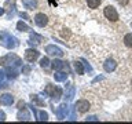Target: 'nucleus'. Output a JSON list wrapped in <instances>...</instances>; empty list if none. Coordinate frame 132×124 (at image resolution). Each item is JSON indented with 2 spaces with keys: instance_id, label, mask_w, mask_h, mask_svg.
I'll use <instances>...</instances> for the list:
<instances>
[{
  "instance_id": "obj_31",
  "label": "nucleus",
  "mask_w": 132,
  "mask_h": 124,
  "mask_svg": "<svg viewBox=\"0 0 132 124\" xmlns=\"http://www.w3.org/2000/svg\"><path fill=\"white\" fill-rule=\"evenodd\" d=\"M6 120V114H4V112L0 110V121H4Z\"/></svg>"
},
{
  "instance_id": "obj_1",
  "label": "nucleus",
  "mask_w": 132,
  "mask_h": 124,
  "mask_svg": "<svg viewBox=\"0 0 132 124\" xmlns=\"http://www.w3.org/2000/svg\"><path fill=\"white\" fill-rule=\"evenodd\" d=\"M0 44H2L3 47L11 50V48H15L19 43H18V40H16L14 36L10 35V33H7V32H0Z\"/></svg>"
},
{
  "instance_id": "obj_17",
  "label": "nucleus",
  "mask_w": 132,
  "mask_h": 124,
  "mask_svg": "<svg viewBox=\"0 0 132 124\" xmlns=\"http://www.w3.org/2000/svg\"><path fill=\"white\" fill-rule=\"evenodd\" d=\"M7 84H8V81H7L6 73H4V70H0V90L7 87Z\"/></svg>"
},
{
  "instance_id": "obj_7",
  "label": "nucleus",
  "mask_w": 132,
  "mask_h": 124,
  "mask_svg": "<svg viewBox=\"0 0 132 124\" xmlns=\"http://www.w3.org/2000/svg\"><path fill=\"white\" fill-rule=\"evenodd\" d=\"M45 52H47L48 55H52V57H62V55H63V51H62L59 47L52 45V44L45 47Z\"/></svg>"
},
{
  "instance_id": "obj_13",
  "label": "nucleus",
  "mask_w": 132,
  "mask_h": 124,
  "mask_svg": "<svg viewBox=\"0 0 132 124\" xmlns=\"http://www.w3.org/2000/svg\"><path fill=\"white\" fill-rule=\"evenodd\" d=\"M40 41H43V37L35 32H30V39H29L28 43L30 45H37V44H40Z\"/></svg>"
},
{
  "instance_id": "obj_10",
  "label": "nucleus",
  "mask_w": 132,
  "mask_h": 124,
  "mask_svg": "<svg viewBox=\"0 0 132 124\" xmlns=\"http://www.w3.org/2000/svg\"><path fill=\"white\" fill-rule=\"evenodd\" d=\"M0 103H3V105H6V106H11L12 103H14V97H12L11 94H3L2 97H0Z\"/></svg>"
},
{
  "instance_id": "obj_37",
  "label": "nucleus",
  "mask_w": 132,
  "mask_h": 124,
  "mask_svg": "<svg viewBox=\"0 0 132 124\" xmlns=\"http://www.w3.org/2000/svg\"><path fill=\"white\" fill-rule=\"evenodd\" d=\"M4 12H6V10H4V8H2V7H0V15H3Z\"/></svg>"
},
{
  "instance_id": "obj_23",
  "label": "nucleus",
  "mask_w": 132,
  "mask_h": 124,
  "mask_svg": "<svg viewBox=\"0 0 132 124\" xmlns=\"http://www.w3.org/2000/svg\"><path fill=\"white\" fill-rule=\"evenodd\" d=\"M37 120H40V121H47L48 120V114L45 113L44 110H41V112H37Z\"/></svg>"
},
{
  "instance_id": "obj_29",
  "label": "nucleus",
  "mask_w": 132,
  "mask_h": 124,
  "mask_svg": "<svg viewBox=\"0 0 132 124\" xmlns=\"http://www.w3.org/2000/svg\"><path fill=\"white\" fill-rule=\"evenodd\" d=\"M29 72H30V68H29L28 65H25L23 68H22V73H23V74H28Z\"/></svg>"
},
{
  "instance_id": "obj_3",
  "label": "nucleus",
  "mask_w": 132,
  "mask_h": 124,
  "mask_svg": "<svg viewBox=\"0 0 132 124\" xmlns=\"http://www.w3.org/2000/svg\"><path fill=\"white\" fill-rule=\"evenodd\" d=\"M45 94H48L54 101H59V98L62 97V90L56 86H51L48 84L47 88H45Z\"/></svg>"
},
{
  "instance_id": "obj_2",
  "label": "nucleus",
  "mask_w": 132,
  "mask_h": 124,
  "mask_svg": "<svg viewBox=\"0 0 132 124\" xmlns=\"http://www.w3.org/2000/svg\"><path fill=\"white\" fill-rule=\"evenodd\" d=\"M0 65L2 66H19V65H22V61L15 54H7L3 58H0Z\"/></svg>"
},
{
  "instance_id": "obj_12",
  "label": "nucleus",
  "mask_w": 132,
  "mask_h": 124,
  "mask_svg": "<svg viewBox=\"0 0 132 124\" xmlns=\"http://www.w3.org/2000/svg\"><path fill=\"white\" fill-rule=\"evenodd\" d=\"M103 68H105V70L107 73H110L117 68V62L114 59H107V61H105V64H103Z\"/></svg>"
},
{
  "instance_id": "obj_24",
  "label": "nucleus",
  "mask_w": 132,
  "mask_h": 124,
  "mask_svg": "<svg viewBox=\"0 0 132 124\" xmlns=\"http://www.w3.org/2000/svg\"><path fill=\"white\" fill-rule=\"evenodd\" d=\"M87 4L89 8H98L101 4V0H87Z\"/></svg>"
},
{
  "instance_id": "obj_38",
  "label": "nucleus",
  "mask_w": 132,
  "mask_h": 124,
  "mask_svg": "<svg viewBox=\"0 0 132 124\" xmlns=\"http://www.w3.org/2000/svg\"><path fill=\"white\" fill-rule=\"evenodd\" d=\"M131 26H132V24H131Z\"/></svg>"
},
{
  "instance_id": "obj_9",
  "label": "nucleus",
  "mask_w": 132,
  "mask_h": 124,
  "mask_svg": "<svg viewBox=\"0 0 132 124\" xmlns=\"http://www.w3.org/2000/svg\"><path fill=\"white\" fill-rule=\"evenodd\" d=\"M74 106H76V109L80 112V113H85V112H88V109H89V102L85 101V99H80V101L76 102Z\"/></svg>"
},
{
  "instance_id": "obj_21",
  "label": "nucleus",
  "mask_w": 132,
  "mask_h": 124,
  "mask_svg": "<svg viewBox=\"0 0 132 124\" xmlns=\"http://www.w3.org/2000/svg\"><path fill=\"white\" fill-rule=\"evenodd\" d=\"M124 44L128 48H132V33H128V35L124 36Z\"/></svg>"
},
{
  "instance_id": "obj_18",
  "label": "nucleus",
  "mask_w": 132,
  "mask_h": 124,
  "mask_svg": "<svg viewBox=\"0 0 132 124\" xmlns=\"http://www.w3.org/2000/svg\"><path fill=\"white\" fill-rule=\"evenodd\" d=\"M54 79H55V81H66V79H68V73L56 72L55 74H54Z\"/></svg>"
},
{
  "instance_id": "obj_32",
  "label": "nucleus",
  "mask_w": 132,
  "mask_h": 124,
  "mask_svg": "<svg viewBox=\"0 0 132 124\" xmlns=\"http://www.w3.org/2000/svg\"><path fill=\"white\" fill-rule=\"evenodd\" d=\"M117 2L121 4V6H127L128 4V2H129V0H117Z\"/></svg>"
},
{
  "instance_id": "obj_25",
  "label": "nucleus",
  "mask_w": 132,
  "mask_h": 124,
  "mask_svg": "<svg viewBox=\"0 0 132 124\" xmlns=\"http://www.w3.org/2000/svg\"><path fill=\"white\" fill-rule=\"evenodd\" d=\"M40 66L43 69H47L48 66H50V59H48L47 57H44V58H41V59H40Z\"/></svg>"
},
{
  "instance_id": "obj_20",
  "label": "nucleus",
  "mask_w": 132,
  "mask_h": 124,
  "mask_svg": "<svg viewBox=\"0 0 132 124\" xmlns=\"http://www.w3.org/2000/svg\"><path fill=\"white\" fill-rule=\"evenodd\" d=\"M16 29L18 30H21V32H30L32 29H30V26H28L25 22H22V21H19L18 24H16Z\"/></svg>"
},
{
  "instance_id": "obj_5",
  "label": "nucleus",
  "mask_w": 132,
  "mask_h": 124,
  "mask_svg": "<svg viewBox=\"0 0 132 124\" xmlns=\"http://www.w3.org/2000/svg\"><path fill=\"white\" fill-rule=\"evenodd\" d=\"M40 52L37 51L36 48H28L26 51H25V59L28 62H35L37 58H39Z\"/></svg>"
},
{
  "instance_id": "obj_4",
  "label": "nucleus",
  "mask_w": 132,
  "mask_h": 124,
  "mask_svg": "<svg viewBox=\"0 0 132 124\" xmlns=\"http://www.w3.org/2000/svg\"><path fill=\"white\" fill-rule=\"evenodd\" d=\"M103 14H105V17L109 21H111V22L118 21V12H117V10H116L113 6H107L105 8V11H103Z\"/></svg>"
},
{
  "instance_id": "obj_19",
  "label": "nucleus",
  "mask_w": 132,
  "mask_h": 124,
  "mask_svg": "<svg viewBox=\"0 0 132 124\" xmlns=\"http://www.w3.org/2000/svg\"><path fill=\"white\" fill-rule=\"evenodd\" d=\"M63 65H65V62H62L61 59H54V61L51 62L52 69H55V70H61V69H63Z\"/></svg>"
},
{
  "instance_id": "obj_22",
  "label": "nucleus",
  "mask_w": 132,
  "mask_h": 124,
  "mask_svg": "<svg viewBox=\"0 0 132 124\" xmlns=\"http://www.w3.org/2000/svg\"><path fill=\"white\" fill-rule=\"evenodd\" d=\"M74 69H76V72H77L78 74H82V73H84V68H82L81 61H76V62H74Z\"/></svg>"
},
{
  "instance_id": "obj_30",
  "label": "nucleus",
  "mask_w": 132,
  "mask_h": 124,
  "mask_svg": "<svg viewBox=\"0 0 132 124\" xmlns=\"http://www.w3.org/2000/svg\"><path fill=\"white\" fill-rule=\"evenodd\" d=\"M96 120H98L96 116H88L87 117V121H96Z\"/></svg>"
},
{
  "instance_id": "obj_27",
  "label": "nucleus",
  "mask_w": 132,
  "mask_h": 124,
  "mask_svg": "<svg viewBox=\"0 0 132 124\" xmlns=\"http://www.w3.org/2000/svg\"><path fill=\"white\" fill-rule=\"evenodd\" d=\"M61 36L63 37V39H69V37H70V32L66 30V29H63V30L61 32Z\"/></svg>"
},
{
  "instance_id": "obj_36",
  "label": "nucleus",
  "mask_w": 132,
  "mask_h": 124,
  "mask_svg": "<svg viewBox=\"0 0 132 124\" xmlns=\"http://www.w3.org/2000/svg\"><path fill=\"white\" fill-rule=\"evenodd\" d=\"M50 3H51L52 6H56V0H50Z\"/></svg>"
},
{
  "instance_id": "obj_16",
  "label": "nucleus",
  "mask_w": 132,
  "mask_h": 124,
  "mask_svg": "<svg viewBox=\"0 0 132 124\" xmlns=\"http://www.w3.org/2000/svg\"><path fill=\"white\" fill-rule=\"evenodd\" d=\"M22 4L25 6V8H28V10H35V8H37L36 0H22Z\"/></svg>"
},
{
  "instance_id": "obj_33",
  "label": "nucleus",
  "mask_w": 132,
  "mask_h": 124,
  "mask_svg": "<svg viewBox=\"0 0 132 124\" xmlns=\"http://www.w3.org/2000/svg\"><path fill=\"white\" fill-rule=\"evenodd\" d=\"M18 109H25V102H23V101H21V102L18 103Z\"/></svg>"
},
{
  "instance_id": "obj_11",
  "label": "nucleus",
  "mask_w": 132,
  "mask_h": 124,
  "mask_svg": "<svg viewBox=\"0 0 132 124\" xmlns=\"http://www.w3.org/2000/svg\"><path fill=\"white\" fill-rule=\"evenodd\" d=\"M4 73H6L7 79H16L18 77V70L15 69V66H8V68L4 69Z\"/></svg>"
},
{
  "instance_id": "obj_8",
  "label": "nucleus",
  "mask_w": 132,
  "mask_h": 124,
  "mask_svg": "<svg viewBox=\"0 0 132 124\" xmlns=\"http://www.w3.org/2000/svg\"><path fill=\"white\" fill-rule=\"evenodd\" d=\"M35 24L37 25V26H40V28H44L45 25L48 24L47 15H44L43 12H39V14H36V17H35Z\"/></svg>"
},
{
  "instance_id": "obj_34",
  "label": "nucleus",
  "mask_w": 132,
  "mask_h": 124,
  "mask_svg": "<svg viewBox=\"0 0 132 124\" xmlns=\"http://www.w3.org/2000/svg\"><path fill=\"white\" fill-rule=\"evenodd\" d=\"M19 15L22 17V18H25V19H29V15H28V14H25V12H21Z\"/></svg>"
},
{
  "instance_id": "obj_15",
  "label": "nucleus",
  "mask_w": 132,
  "mask_h": 124,
  "mask_svg": "<svg viewBox=\"0 0 132 124\" xmlns=\"http://www.w3.org/2000/svg\"><path fill=\"white\" fill-rule=\"evenodd\" d=\"M16 119H18V120H23V121H28V120H30V114H29L25 109H19L18 114H16Z\"/></svg>"
},
{
  "instance_id": "obj_28",
  "label": "nucleus",
  "mask_w": 132,
  "mask_h": 124,
  "mask_svg": "<svg viewBox=\"0 0 132 124\" xmlns=\"http://www.w3.org/2000/svg\"><path fill=\"white\" fill-rule=\"evenodd\" d=\"M81 62H82V65L85 66V69L88 70L89 73H92V68H91V65H89V64H87V61H85V59H81Z\"/></svg>"
},
{
  "instance_id": "obj_6",
  "label": "nucleus",
  "mask_w": 132,
  "mask_h": 124,
  "mask_svg": "<svg viewBox=\"0 0 132 124\" xmlns=\"http://www.w3.org/2000/svg\"><path fill=\"white\" fill-rule=\"evenodd\" d=\"M68 110H69V106L68 103H62V105L56 109V117L59 120H63V119H68Z\"/></svg>"
},
{
  "instance_id": "obj_35",
  "label": "nucleus",
  "mask_w": 132,
  "mask_h": 124,
  "mask_svg": "<svg viewBox=\"0 0 132 124\" xmlns=\"http://www.w3.org/2000/svg\"><path fill=\"white\" fill-rule=\"evenodd\" d=\"M102 79H103L102 76H99V77H96V79H94V81H92V83H96V81H99V80H102Z\"/></svg>"
},
{
  "instance_id": "obj_26",
  "label": "nucleus",
  "mask_w": 132,
  "mask_h": 124,
  "mask_svg": "<svg viewBox=\"0 0 132 124\" xmlns=\"http://www.w3.org/2000/svg\"><path fill=\"white\" fill-rule=\"evenodd\" d=\"M30 98H32V101L33 102H36L37 103V105H44V101H43V99H40L39 98V95H30Z\"/></svg>"
},
{
  "instance_id": "obj_14",
  "label": "nucleus",
  "mask_w": 132,
  "mask_h": 124,
  "mask_svg": "<svg viewBox=\"0 0 132 124\" xmlns=\"http://www.w3.org/2000/svg\"><path fill=\"white\" fill-rule=\"evenodd\" d=\"M74 94H76V90H74V86L73 84H68V91H66V101H72Z\"/></svg>"
}]
</instances>
